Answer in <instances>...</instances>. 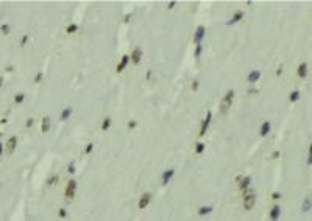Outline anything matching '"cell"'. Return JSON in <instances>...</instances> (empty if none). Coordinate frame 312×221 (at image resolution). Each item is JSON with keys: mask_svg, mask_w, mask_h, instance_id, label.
<instances>
[{"mask_svg": "<svg viewBox=\"0 0 312 221\" xmlns=\"http://www.w3.org/2000/svg\"><path fill=\"white\" fill-rule=\"evenodd\" d=\"M256 204V190L248 189L245 193H242V206L245 210H251Z\"/></svg>", "mask_w": 312, "mask_h": 221, "instance_id": "6da1fadb", "label": "cell"}, {"mask_svg": "<svg viewBox=\"0 0 312 221\" xmlns=\"http://www.w3.org/2000/svg\"><path fill=\"white\" fill-rule=\"evenodd\" d=\"M233 101H234V90H226V93L223 95V100L220 103V112L222 114H226L228 109L233 106Z\"/></svg>", "mask_w": 312, "mask_h": 221, "instance_id": "7a4b0ae2", "label": "cell"}, {"mask_svg": "<svg viewBox=\"0 0 312 221\" xmlns=\"http://www.w3.org/2000/svg\"><path fill=\"white\" fill-rule=\"evenodd\" d=\"M75 192H76V181L75 179H70L67 182V185H66V192H64L66 199L72 201L73 198H75Z\"/></svg>", "mask_w": 312, "mask_h": 221, "instance_id": "3957f363", "label": "cell"}, {"mask_svg": "<svg viewBox=\"0 0 312 221\" xmlns=\"http://www.w3.org/2000/svg\"><path fill=\"white\" fill-rule=\"evenodd\" d=\"M237 185H239V192L240 193H245L250 189V184H251V176H237Z\"/></svg>", "mask_w": 312, "mask_h": 221, "instance_id": "277c9868", "label": "cell"}, {"mask_svg": "<svg viewBox=\"0 0 312 221\" xmlns=\"http://www.w3.org/2000/svg\"><path fill=\"white\" fill-rule=\"evenodd\" d=\"M205 36H206V27L205 25H198L197 30H195V33H194V44L195 45L201 44V41L205 39Z\"/></svg>", "mask_w": 312, "mask_h": 221, "instance_id": "5b68a950", "label": "cell"}, {"mask_svg": "<svg viewBox=\"0 0 312 221\" xmlns=\"http://www.w3.org/2000/svg\"><path fill=\"white\" fill-rule=\"evenodd\" d=\"M211 120H212V112H211V111H208L206 117H205L203 121H201V126H200V132H198L200 137H203L206 134V131H208V128H209V125H211Z\"/></svg>", "mask_w": 312, "mask_h": 221, "instance_id": "8992f818", "label": "cell"}, {"mask_svg": "<svg viewBox=\"0 0 312 221\" xmlns=\"http://www.w3.org/2000/svg\"><path fill=\"white\" fill-rule=\"evenodd\" d=\"M151 198H153V195H151L150 192H147V193H144V195H141L139 201H138V207L141 209V210H142V209H145V207L150 204Z\"/></svg>", "mask_w": 312, "mask_h": 221, "instance_id": "52a82bcc", "label": "cell"}, {"mask_svg": "<svg viewBox=\"0 0 312 221\" xmlns=\"http://www.w3.org/2000/svg\"><path fill=\"white\" fill-rule=\"evenodd\" d=\"M142 56H144V52H142V48L138 45V47H134L133 52H131L130 59H131V62H133V64H139L141 59H142Z\"/></svg>", "mask_w": 312, "mask_h": 221, "instance_id": "ba28073f", "label": "cell"}, {"mask_svg": "<svg viewBox=\"0 0 312 221\" xmlns=\"http://www.w3.org/2000/svg\"><path fill=\"white\" fill-rule=\"evenodd\" d=\"M16 146H17V137H16V136H11L9 139L6 140V143H5V150H6L8 154H11V153L16 150Z\"/></svg>", "mask_w": 312, "mask_h": 221, "instance_id": "9c48e42d", "label": "cell"}, {"mask_svg": "<svg viewBox=\"0 0 312 221\" xmlns=\"http://www.w3.org/2000/svg\"><path fill=\"white\" fill-rule=\"evenodd\" d=\"M269 217L272 221H278L281 217V206H278V204H275L272 209H270V212H269Z\"/></svg>", "mask_w": 312, "mask_h": 221, "instance_id": "30bf717a", "label": "cell"}, {"mask_svg": "<svg viewBox=\"0 0 312 221\" xmlns=\"http://www.w3.org/2000/svg\"><path fill=\"white\" fill-rule=\"evenodd\" d=\"M130 61H131V59H130V55H123V56H122V59H120V62L117 64V67H116V72H117V73H122V72H123V69L128 65V62H130Z\"/></svg>", "mask_w": 312, "mask_h": 221, "instance_id": "8fae6325", "label": "cell"}, {"mask_svg": "<svg viewBox=\"0 0 312 221\" xmlns=\"http://www.w3.org/2000/svg\"><path fill=\"white\" fill-rule=\"evenodd\" d=\"M244 19V11L242 9H239V11H236L231 17H229V20L226 22V25H234V24H237L239 20H242Z\"/></svg>", "mask_w": 312, "mask_h": 221, "instance_id": "7c38bea8", "label": "cell"}, {"mask_svg": "<svg viewBox=\"0 0 312 221\" xmlns=\"http://www.w3.org/2000/svg\"><path fill=\"white\" fill-rule=\"evenodd\" d=\"M175 176V170L173 168H169V170H166L162 173V176H161V181H162V184L166 185V184H169V182L172 181V178Z\"/></svg>", "mask_w": 312, "mask_h": 221, "instance_id": "4fadbf2b", "label": "cell"}, {"mask_svg": "<svg viewBox=\"0 0 312 221\" xmlns=\"http://www.w3.org/2000/svg\"><path fill=\"white\" fill-rule=\"evenodd\" d=\"M261 78V72L259 70H251L248 76H247V81L250 83V84H254V83H258Z\"/></svg>", "mask_w": 312, "mask_h": 221, "instance_id": "5bb4252c", "label": "cell"}, {"mask_svg": "<svg viewBox=\"0 0 312 221\" xmlns=\"http://www.w3.org/2000/svg\"><path fill=\"white\" fill-rule=\"evenodd\" d=\"M270 129H272V123H270L269 120H265V121H262V125H261V128H259V134L262 137H265L270 132Z\"/></svg>", "mask_w": 312, "mask_h": 221, "instance_id": "9a60e30c", "label": "cell"}, {"mask_svg": "<svg viewBox=\"0 0 312 221\" xmlns=\"http://www.w3.org/2000/svg\"><path fill=\"white\" fill-rule=\"evenodd\" d=\"M212 210H214L212 206H201V207H198V210H197V215H198V217H206V215L212 213Z\"/></svg>", "mask_w": 312, "mask_h": 221, "instance_id": "2e32d148", "label": "cell"}, {"mask_svg": "<svg viewBox=\"0 0 312 221\" xmlns=\"http://www.w3.org/2000/svg\"><path fill=\"white\" fill-rule=\"evenodd\" d=\"M297 75L300 76V78H306V75H308V64L306 62H301L298 65V69H297Z\"/></svg>", "mask_w": 312, "mask_h": 221, "instance_id": "e0dca14e", "label": "cell"}, {"mask_svg": "<svg viewBox=\"0 0 312 221\" xmlns=\"http://www.w3.org/2000/svg\"><path fill=\"white\" fill-rule=\"evenodd\" d=\"M50 126H52V120H50V117H44V118H42V125H41V129H42L44 134L50 131Z\"/></svg>", "mask_w": 312, "mask_h": 221, "instance_id": "ac0fdd59", "label": "cell"}, {"mask_svg": "<svg viewBox=\"0 0 312 221\" xmlns=\"http://www.w3.org/2000/svg\"><path fill=\"white\" fill-rule=\"evenodd\" d=\"M311 207H312V199H311V198H306V199L303 201L301 212H309V210H311Z\"/></svg>", "mask_w": 312, "mask_h": 221, "instance_id": "d6986e66", "label": "cell"}, {"mask_svg": "<svg viewBox=\"0 0 312 221\" xmlns=\"http://www.w3.org/2000/svg\"><path fill=\"white\" fill-rule=\"evenodd\" d=\"M205 150H206V145L203 142H198V143H195V154H203L205 153Z\"/></svg>", "mask_w": 312, "mask_h": 221, "instance_id": "ffe728a7", "label": "cell"}, {"mask_svg": "<svg viewBox=\"0 0 312 221\" xmlns=\"http://www.w3.org/2000/svg\"><path fill=\"white\" fill-rule=\"evenodd\" d=\"M70 115H72V108H64L63 112H61V117H59V118L64 121V120H67Z\"/></svg>", "mask_w": 312, "mask_h": 221, "instance_id": "44dd1931", "label": "cell"}, {"mask_svg": "<svg viewBox=\"0 0 312 221\" xmlns=\"http://www.w3.org/2000/svg\"><path fill=\"white\" fill-rule=\"evenodd\" d=\"M109 126H111V118H109V117L103 118V121H102V126H100V129H102V131H108V129H109Z\"/></svg>", "mask_w": 312, "mask_h": 221, "instance_id": "7402d4cb", "label": "cell"}, {"mask_svg": "<svg viewBox=\"0 0 312 221\" xmlns=\"http://www.w3.org/2000/svg\"><path fill=\"white\" fill-rule=\"evenodd\" d=\"M78 31V25L76 24H70L67 28H66V33H69V34H72V33H76Z\"/></svg>", "mask_w": 312, "mask_h": 221, "instance_id": "603a6c76", "label": "cell"}, {"mask_svg": "<svg viewBox=\"0 0 312 221\" xmlns=\"http://www.w3.org/2000/svg\"><path fill=\"white\" fill-rule=\"evenodd\" d=\"M201 52H203V47H201V44H198V45H195V52H194V58L198 59L201 56Z\"/></svg>", "mask_w": 312, "mask_h": 221, "instance_id": "cb8c5ba5", "label": "cell"}, {"mask_svg": "<svg viewBox=\"0 0 312 221\" xmlns=\"http://www.w3.org/2000/svg\"><path fill=\"white\" fill-rule=\"evenodd\" d=\"M298 98H300V90H293L290 93V97H289V100H290L292 103H295V101H298Z\"/></svg>", "mask_w": 312, "mask_h": 221, "instance_id": "d4e9b609", "label": "cell"}, {"mask_svg": "<svg viewBox=\"0 0 312 221\" xmlns=\"http://www.w3.org/2000/svg\"><path fill=\"white\" fill-rule=\"evenodd\" d=\"M55 182H58V174H52L50 178L47 179V185L50 187V185H53V184H55Z\"/></svg>", "mask_w": 312, "mask_h": 221, "instance_id": "484cf974", "label": "cell"}, {"mask_svg": "<svg viewBox=\"0 0 312 221\" xmlns=\"http://www.w3.org/2000/svg\"><path fill=\"white\" fill-rule=\"evenodd\" d=\"M24 100H25V95H24V93H16V97H14V101L17 103V104L24 103Z\"/></svg>", "mask_w": 312, "mask_h": 221, "instance_id": "4316f807", "label": "cell"}, {"mask_svg": "<svg viewBox=\"0 0 312 221\" xmlns=\"http://www.w3.org/2000/svg\"><path fill=\"white\" fill-rule=\"evenodd\" d=\"M0 30H2V33H3V34H9V25L3 24L2 27H0Z\"/></svg>", "mask_w": 312, "mask_h": 221, "instance_id": "83f0119b", "label": "cell"}, {"mask_svg": "<svg viewBox=\"0 0 312 221\" xmlns=\"http://www.w3.org/2000/svg\"><path fill=\"white\" fill-rule=\"evenodd\" d=\"M308 165H312V143L309 145V153H308Z\"/></svg>", "mask_w": 312, "mask_h": 221, "instance_id": "f1b7e54d", "label": "cell"}, {"mask_svg": "<svg viewBox=\"0 0 312 221\" xmlns=\"http://www.w3.org/2000/svg\"><path fill=\"white\" fill-rule=\"evenodd\" d=\"M92 150H94V143H87L84 153H86V154H91V153H92Z\"/></svg>", "mask_w": 312, "mask_h": 221, "instance_id": "f546056e", "label": "cell"}, {"mask_svg": "<svg viewBox=\"0 0 312 221\" xmlns=\"http://www.w3.org/2000/svg\"><path fill=\"white\" fill-rule=\"evenodd\" d=\"M67 171H69L70 174H73V173H75V162H70V164H69V167H67Z\"/></svg>", "mask_w": 312, "mask_h": 221, "instance_id": "4dcf8cb0", "label": "cell"}, {"mask_svg": "<svg viewBox=\"0 0 312 221\" xmlns=\"http://www.w3.org/2000/svg\"><path fill=\"white\" fill-rule=\"evenodd\" d=\"M58 215H59V218H66V217H67V210H66V209H59Z\"/></svg>", "mask_w": 312, "mask_h": 221, "instance_id": "1f68e13d", "label": "cell"}, {"mask_svg": "<svg viewBox=\"0 0 312 221\" xmlns=\"http://www.w3.org/2000/svg\"><path fill=\"white\" fill-rule=\"evenodd\" d=\"M198 86H200V83L195 80V81H192V84H190V89H192V90H198Z\"/></svg>", "mask_w": 312, "mask_h": 221, "instance_id": "d6a6232c", "label": "cell"}, {"mask_svg": "<svg viewBox=\"0 0 312 221\" xmlns=\"http://www.w3.org/2000/svg\"><path fill=\"white\" fill-rule=\"evenodd\" d=\"M136 126H138V121H136V120H131V121H128V128H130V129H134Z\"/></svg>", "mask_w": 312, "mask_h": 221, "instance_id": "836d02e7", "label": "cell"}, {"mask_svg": "<svg viewBox=\"0 0 312 221\" xmlns=\"http://www.w3.org/2000/svg\"><path fill=\"white\" fill-rule=\"evenodd\" d=\"M280 198H281V193H280V192H275V193L272 195V199H273V201H278Z\"/></svg>", "mask_w": 312, "mask_h": 221, "instance_id": "e575fe53", "label": "cell"}, {"mask_svg": "<svg viewBox=\"0 0 312 221\" xmlns=\"http://www.w3.org/2000/svg\"><path fill=\"white\" fill-rule=\"evenodd\" d=\"M42 80V72H37V75H36V78H35V83H39Z\"/></svg>", "mask_w": 312, "mask_h": 221, "instance_id": "d590c367", "label": "cell"}, {"mask_svg": "<svg viewBox=\"0 0 312 221\" xmlns=\"http://www.w3.org/2000/svg\"><path fill=\"white\" fill-rule=\"evenodd\" d=\"M33 123H35V120L28 118V120H27V123H25V126H27V128H30V126H33Z\"/></svg>", "mask_w": 312, "mask_h": 221, "instance_id": "8d00e7d4", "label": "cell"}, {"mask_svg": "<svg viewBox=\"0 0 312 221\" xmlns=\"http://www.w3.org/2000/svg\"><path fill=\"white\" fill-rule=\"evenodd\" d=\"M27 41H28V36H27V34H25L24 37H22V41H20V45H22V47H24V45H25V44H27Z\"/></svg>", "mask_w": 312, "mask_h": 221, "instance_id": "74e56055", "label": "cell"}, {"mask_svg": "<svg viewBox=\"0 0 312 221\" xmlns=\"http://www.w3.org/2000/svg\"><path fill=\"white\" fill-rule=\"evenodd\" d=\"M248 93H250V95H253V93H258V89H253V87H251V89H248Z\"/></svg>", "mask_w": 312, "mask_h": 221, "instance_id": "f35d334b", "label": "cell"}, {"mask_svg": "<svg viewBox=\"0 0 312 221\" xmlns=\"http://www.w3.org/2000/svg\"><path fill=\"white\" fill-rule=\"evenodd\" d=\"M175 5H177V2H170V3H167V8H169V9H172V8L175 6Z\"/></svg>", "mask_w": 312, "mask_h": 221, "instance_id": "ab89813d", "label": "cell"}, {"mask_svg": "<svg viewBox=\"0 0 312 221\" xmlns=\"http://www.w3.org/2000/svg\"><path fill=\"white\" fill-rule=\"evenodd\" d=\"M278 156H280V151H273L272 157H273V159H278Z\"/></svg>", "mask_w": 312, "mask_h": 221, "instance_id": "60d3db41", "label": "cell"}, {"mask_svg": "<svg viewBox=\"0 0 312 221\" xmlns=\"http://www.w3.org/2000/svg\"><path fill=\"white\" fill-rule=\"evenodd\" d=\"M281 73H282V67H278V70H276V75H278V76H280Z\"/></svg>", "mask_w": 312, "mask_h": 221, "instance_id": "b9f144b4", "label": "cell"}, {"mask_svg": "<svg viewBox=\"0 0 312 221\" xmlns=\"http://www.w3.org/2000/svg\"><path fill=\"white\" fill-rule=\"evenodd\" d=\"M2 153H3V143L0 142V154H2Z\"/></svg>", "mask_w": 312, "mask_h": 221, "instance_id": "7bdbcfd3", "label": "cell"}, {"mask_svg": "<svg viewBox=\"0 0 312 221\" xmlns=\"http://www.w3.org/2000/svg\"><path fill=\"white\" fill-rule=\"evenodd\" d=\"M2 84H3V78H0V87H2Z\"/></svg>", "mask_w": 312, "mask_h": 221, "instance_id": "ee69618b", "label": "cell"}]
</instances>
